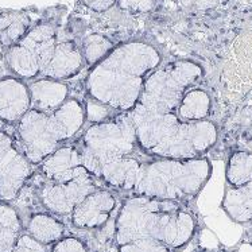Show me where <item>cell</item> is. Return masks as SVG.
<instances>
[{"mask_svg": "<svg viewBox=\"0 0 252 252\" xmlns=\"http://www.w3.org/2000/svg\"><path fill=\"white\" fill-rule=\"evenodd\" d=\"M204 76L200 63L189 60L160 63L144 81L131 118L142 149L151 157L189 159L209 151L219 139L211 120L184 122L178 105L184 93Z\"/></svg>", "mask_w": 252, "mask_h": 252, "instance_id": "6da1fadb", "label": "cell"}, {"mask_svg": "<svg viewBox=\"0 0 252 252\" xmlns=\"http://www.w3.org/2000/svg\"><path fill=\"white\" fill-rule=\"evenodd\" d=\"M76 146L83 165L96 180L128 193L134 190L144 163L153 158L142 149L129 112L91 124Z\"/></svg>", "mask_w": 252, "mask_h": 252, "instance_id": "7a4b0ae2", "label": "cell"}, {"mask_svg": "<svg viewBox=\"0 0 252 252\" xmlns=\"http://www.w3.org/2000/svg\"><path fill=\"white\" fill-rule=\"evenodd\" d=\"M160 63L162 54L149 42L120 43L91 67L85 80L87 97L118 113L129 112L139 100L146 78Z\"/></svg>", "mask_w": 252, "mask_h": 252, "instance_id": "3957f363", "label": "cell"}, {"mask_svg": "<svg viewBox=\"0 0 252 252\" xmlns=\"http://www.w3.org/2000/svg\"><path fill=\"white\" fill-rule=\"evenodd\" d=\"M197 231V217L186 202L132 194L115 217L116 247L139 239L160 242L178 251Z\"/></svg>", "mask_w": 252, "mask_h": 252, "instance_id": "277c9868", "label": "cell"}, {"mask_svg": "<svg viewBox=\"0 0 252 252\" xmlns=\"http://www.w3.org/2000/svg\"><path fill=\"white\" fill-rule=\"evenodd\" d=\"M85 122V105L74 97L67 98L54 111L30 108L18 122V144L32 165H39L76 136Z\"/></svg>", "mask_w": 252, "mask_h": 252, "instance_id": "5b68a950", "label": "cell"}, {"mask_svg": "<svg viewBox=\"0 0 252 252\" xmlns=\"http://www.w3.org/2000/svg\"><path fill=\"white\" fill-rule=\"evenodd\" d=\"M211 175L212 163L205 155L189 159L153 157L142 167L131 194L189 204L198 196Z\"/></svg>", "mask_w": 252, "mask_h": 252, "instance_id": "8992f818", "label": "cell"}, {"mask_svg": "<svg viewBox=\"0 0 252 252\" xmlns=\"http://www.w3.org/2000/svg\"><path fill=\"white\" fill-rule=\"evenodd\" d=\"M58 41L60 32L56 23H38L18 43L8 47L5 53L7 66L22 80L41 77L52 61Z\"/></svg>", "mask_w": 252, "mask_h": 252, "instance_id": "52a82bcc", "label": "cell"}, {"mask_svg": "<svg viewBox=\"0 0 252 252\" xmlns=\"http://www.w3.org/2000/svg\"><path fill=\"white\" fill-rule=\"evenodd\" d=\"M97 188V180L84 166L73 178L67 181L42 180L36 194L41 205L54 216H70L78 202Z\"/></svg>", "mask_w": 252, "mask_h": 252, "instance_id": "ba28073f", "label": "cell"}, {"mask_svg": "<svg viewBox=\"0 0 252 252\" xmlns=\"http://www.w3.org/2000/svg\"><path fill=\"white\" fill-rule=\"evenodd\" d=\"M32 166L19 144L0 128V201L15 200L31 178Z\"/></svg>", "mask_w": 252, "mask_h": 252, "instance_id": "9c48e42d", "label": "cell"}, {"mask_svg": "<svg viewBox=\"0 0 252 252\" xmlns=\"http://www.w3.org/2000/svg\"><path fill=\"white\" fill-rule=\"evenodd\" d=\"M118 200L112 191L105 189H96L84 197L81 202L70 213L73 226L83 231H93L107 224L116 209Z\"/></svg>", "mask_w": 252, "mask_h": 252, "instance_id": "30bf717a", "label": "cell"}, {"mask_svg": "<svg viewBox=\"0 0 252 252\" xmlns=\"http://www.w3.org/2000/svg\"><path fill=\"white\" fill-rule=\"evenodd\" d=\"M31 108L29 84L22 78L5 77L0 80V120L18 123Z\"/></svg>", "mask_w": 252, "mask_h": 252, "instance_id": "8fae6325", "label": "cell"}, {"mask_svg": "<svg viewBox=\"0 0 252 252\" xmlns=\"http://www.w3.org/2000/svg\"><path fill=\"white\" fill-rule=\"evenodd\" d=\"M84 61L81 47L73 39H61L57 43L50 63L41 77L53 78L58 81H65L77 76L83 70Z\"/></svg>", "mask_w": 252, "mask_h": 252, "instance_id": "7c38bea8", "label": "cell"}, {"mask_svg": "<svg viewBox=\"0 0 252 252\" xmlns=\"http://www.w3.org/2000/svg\"><path fill=\"white\" fill-rule=\"evenodd\" d=\"M81 153L76 144L61 146L39 163L41 177L45 181H67L83 169Z\"/></svg>", "mask_w": 252, "mask_h": 252, "instance_id": "4fadbf2b", "label": "cell"}, {"mask_svg": "<svg viewBox=\"0 0 252 252\" xmlns=\"http://www.w3.org/2000/svg\"><path fill=\"white\" fill-rule=\"evenodd\" d=\"M31 108L54 111L69 98V87L63 81L39 77L29 84Z\"/></svg>", "mask_w": 252, "mask_h": 252, "instance_id": "5bb4252c", "label": "cell"}, {"mask_svg": "<svg viewBox=\"0 0 252 252\" xmlns=\"http://www.w3.org/2000/svg\"><path fill=\"white\" fill-rule=\"evenodd\" d=\"M221 208L226 216L237 224L252 221V181L240 186H229L225 189Z\"/></svg>", "mask_w": 252, "mask_h": 252, "instance_id": "9a60e30c", "label": "cell"}, {"mask_svg": "<svg viewBox=\"0 0 252 252\" xmlns=\"http://www.w3.org/2000/svg\"><path fill=\"white\" fill-rule=\"evenodd\" d=\"M27 233L43 246H53L65 236V225L52 213H34L26 225Z\"/></svg>", "mask_w": 252, "mask_h": 252, "instance_id": "2e32d148", "label": "cell"}, {"mask_svg": "<svg viewBox=\"0 0 252 252\" xmlns=\"http://www.w3.org/2000/svg\"><path fill=\"white\" fill-rule=\"evenodd\" d=\"M25 232L15 208L0 202V252H15Z\"/></svg>", "mask_w": 252, "mask_h": 252, "instance_id": "e0dca14e", "label": "cell"}, {"mask_svg": "<svg viewBox=\"0 0 252 252\" xmlns=\"http://www.w3.org/2000/svg\"><path fill=\"white\" fill-rule=\"evenodd\" d=\"M212 98L209 93L201 88L188 89L178 105V116L184 122L206 120L211 115Z\"/></svg>", "mask_w": 252, "mask_h": 252, "instance_id": "ac0fdd59", "label": "cell"}, {"mask_svg": "<svg viewBox=\"0 0 252 252\" xmlns=\"http://www.w3.org/2000/svg\"><path fill=\"white\" fill-rule=\"evenodd\" d=\"M31 27V18L25 11H5L0 14V45L14 46L26 35Z\"/></svg>", "mask_w": 252, "mask_h": 252, "instance_id": "d6986e66", "label": "cell"}, {"mask_svg": "<svg viewBox=\"0 0 252 252\" xmlns=\"http://www.w3.org/2000/svg\"><path fill=\"white\" fill-rule=\"evenodd\" d=\"M225 178L229 186H240L252 181V153L247 150L233 151L226 162Z\"/></svg>", "mask_w": 252, "mask_h": 252, "instance_id": "ffe728a7", "label": "cell"}, {"mask_svg": "<svg viewBox=\"0 0 252 252\" xmlns=\"http://www.w3.org/2000/svg\"><path fill=\"white\" fill-rule=\"evenodd\" d=\"M80 47L83 52L85 65L92 67L94 63L101 61L104 57L112 50L115 47V43L109 38L104 36L103 34L93 32L84 38L80 43Z\"/></svg>", "mask_w": 252, "mask_h": 252, "instance_id": "44dd1931", "label": "cell"}, {"mask_svg": "<svg viewBox=\"0 0 252 252\" xmlns=\"http://www.w3.org/2000/svg\"><path fill=\"white\" fill-rule=\"evenodd\" d=\"M84 105H85L87 122H89L91 124L101 123V122L108 120L115 115H118V112L113 111L111 107L100 103L97 100H93L91 97H87V100L84 101Z\"/></svg>", "mask_w": 252, "mask_h": 252, "instance_id": "7402d4cb", "label": "cell"}, {"mask_svg": "<svg viewBox=\"0 0 252 252\" xmlns=\"http://www.w3.org/2000/svg\"><path fill=\"white\" fill-rule=\"evenodd\" d=\"M118 252H177L163 243L149 240V239H139L134 242L124 243L118 246Z\"/></svg>", "mask_w": 252, "mask_h": 252, "instance_id": "603a6c76", "label": "cell"}, {"mask_svg": "<svg viewBox=\"0 0 252 252\" xmlns=\"http://www.w3.org/2000/svg\"><path fill=\"white\" fill-rule=\"evenodd\" d=\"M52 252H89V250L81 239L74 236H63L60 242L53 244Z\"/></svg>", "mask_w": 252, "mask_h": 252, "instance_id": "cb8c5ba5", "label": "cell"}, {"mask_svg": "<svg viewBox=\"0 0 252 252\" xmlns=\"http://www.w3.org/2000/svg\"><path fill=\"white\" fill-rule=\"evenodd\" d=\"M159 0H118L116 4L124 11L129 12H150L158 5Z\"/></svg>", "mask_w": 252, "mask_h": 252, "instance_id": "d4e9b609", "label": "cell"}, {"mask_svg": "<svg viewBox=\"0 0 252 252\" xmlns=\"http://www.w3.org/2000/svg\"><path fill=\"white\" fill-rule=\"evenodd\" d=\"M83 3L88 8L96 12H105L118 3V0H83Z\"/></svg>", "mask_w": 252, "mask_h": 252, "instance_id": "484cf974", "label": "cell"}, {"mask_svg": "<svg viewBox=\"0 0 252 252\" xmlns=\"http://www.w3.org/2000/svg\"><path fill=\"white\" fill-rule=\"evenodd\" d=\"M186 3L190 4L191 7L200 8V10H206V8H211L216 4L217 0H186Z\"/></svg>", "mask_w": 252, "mask_h": 252, "instance_id": "4316f807", "label": "cell"}, {"mask_svg": "<svg viewBox=\"0 0 252 252\" xmlns=\"http://www.w3.org/2000/svg\"><path fill=\"white\" fill-rule=\"evenodd\" d=\"M247 226V229H246V233H244V240L248 243V244H251L252 246V221L246 224Z\"/></svg>", "mask_w": 252, "mask_h": 252, "instance_id": "83f0119b", "label": "cell"}, {"mask_svg": "<svg viewBox=\"0 0 252 252\" xmlns=\"http://www.w3.org/2000/svg\"><path fill=\"white\" fill-rule=\"evenodd\" d=\"M198 252H209V251H198Z\"/></svg>", "mask_w": 252, "mask_h": 252, "instance_id": "f1b7e54d", "label": "cell"}]
</instances>
